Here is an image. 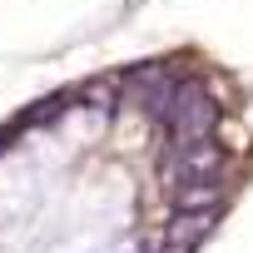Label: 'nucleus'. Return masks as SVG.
Returning a JSON list of instances; mask_svg holds the SVG:
<instances>
[{"mask_svg": "<svg viewBox=\"0 0 253 253\" xmlns=\"http://www.w3.org/2000/svg\"><path fill=\"white\" fill-rule=\"evenodd\" d=\"M223 174V144L213 139H194V144H179L174 164H169V189H184V184H209Z\"/></svg>", "mask_w": 253, "mask_h": 253, "instance_id": "obj_2", "label": "nucleus"}, {"mask_svg": "<svg viewBox=\"0 0 253 253\" xmlns=\"http://www.w3.org/2000/svg\"><path fill=\"white\" fill-rule=\"evenodd\" d=\"M159 253H194V248H184V243H164Z\"/></svg>", "mask_w": 253, "mask_h": 253, "instance_id": "obj_5", "label": "nucleus"}, {"mask_svg": "<svg viewBox=\"0 0 253 253\" xmlns=\"http://www.w3.org/2000/svg\"><path fill=\"white\" fill-rule=\"evenodd\" d=\"M209 228H213V213H174L164 243H184V248H194L199 238H209Z\"/></svg>", "mask_w": 253, "mask_h": 253, "instance_id": "obj_4", "label": "nucleus"}, {"mask_svg": "<svg viewBox=\"0 0 253 253\" xmlns=\"http://www.w3.org/2000/svg\"><path fill=\"white\" fill-rule=\"evenodd\" d=\"M169 134L179 139V144H194V139H213V124H218V104L204 94V89H194V84H184V94H179V104L169 109Z\"/></svg>", "mask_w": 253, "mask_h": 253, "instance_id": "obj_1", "label": "nucleus"}, {"mask_svg": "<svg viewBox=\"0 0 253 253\" xmlns=\"http://www.w3.org/2000/svg\"><path fill=\"white\" fill-rule=\"evenodd\" d=\"M218 204H223V184H218V179L174 189V209H179V213H218Z\"/></svg>", "mask_w": 253, "mask_h": 253, "instance_id": "obj_3", "label": "nucleus"}]
</instances>
